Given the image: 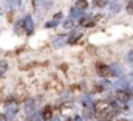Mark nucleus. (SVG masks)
<instances>
[{"label":"nucleus","mask_w":133,"mask_h":121,"mask_svg":"<svg viewBox=\"0 0 133 121\" xmlns=\"http://www.w3.org/2000/svg\"><path fill=\"white\" fill-rule=\"evenodd\" d=\"M66 44H68V34H57L56 39L53 40L54 48H64Z\"/></svg>","instance_id":"obj_10"},{"label":"nucleus","mask_w":133,"mask_h":121,"mask_svg":"<svg viewBox=\"0 0 133 121\" xmlns=\"http://www.w3.org/2000/svg\"><path fill=\"white\" fill-rule=\"evenodd\" d=\"M118 115L113 102L110 99H98L95 101V118L98 121H113Z\"/></svg>","instance_id":"obj_1"},{"label":"nucleus","mask_w":133,"mask_h":121,"mask_svg":"<svg viewBox=\"0 0 133 121\" xmlns=\"http://www.w3.org/2000/svg\"><path fill=\"white\" fill-rule=\"evenodd\" d=\"M23 28H25V34H26V36H31V34H33L34 20H33V17H31L30 14H26L25 19H23Z\"/></svg>","instance_id":"obj_9"},{"label":"nucleus","mask_w":133,"mask_h":121,"mask_svg":"<svg viewBox=\"0 0 133 121\" xmlns=\"http://www.w3.org/2000/svg\"><path fill=\"white\" fill-rule=\"evenodd\" d=\"M36 107H37V99L36 98H28L25 101V113L28 117H31L36 113Z\"/></svg>","instance_id":"obj_7"},{"label":"nucleus","mask_w":133,"mask_h":121,"mask_svg":"<svg viewBox=\"0 0 133 121\" xmlns=\"http://www.w3.org/2000/svg\"><path fill=\"white\" fill-rule=\"evenodd\" d=\"M14 31L17 34H23L25 33V28H23V20H17L16 25H14Z\"/></svg>","instance_id":"obj_20"},{"label":"nucleus","mask_w":133,"mask_h":121,"mask_svg":"<svg viewBox=\"0 0 133 121\" xmlns=\"http://www.w3.org/2000/svg\"><path fill=\"white\" fill-rule=\"evenodd\" d=\"M129 107H130V109H132V110H133V99H132V101H130V102H129Z\"/></svg>","instance_id":"obj_29"},{"label":"nucleus","mask_w":133,"mask_h":121,"mask_svg":"<svg viewBox=\"0 0 133 121\" xmlns=\"http://www.w3.org/2000/svg\"><path fill=\"white\" fill-rule=\"evenodd\" d=\"M113 121H129L127 118H116V120H113Z\"/></svg>","instance_id":"obj_28"},{"label":"nucleus","mask_w":133,"mask_h":121,"mask_svg":"<svg viewBox=\"0 0 133 121\" xmlns=\"http://www.w3.org/2000/svg\"><path fill=\"white\" fill-rule=\"evenodd\" d=\"M54 5V0H33V6L37 11L39 17H42L45 13H48Z\"/></svg>","instance_id":"obj_2"},{"label":"nucleus","mask_w":133,"mask_h":121,"mask_svg":"<svg viewBox=\"0 0 133 121\" xmlns=\"http://www.w3.org/2000/svg\"><path fill=\"white\" fill-rule=\"evenodd\" d=\"M130 79H132V81H133V71H132V73H130Z\"/></svg>","instance_id":"obj_30"},{"label":"nucleus","mask_w":133,"mask_h":121,"mask_svg":"<svg viewBox=\"0 0 133 121\" xmlns=\"http://www.w3.org/2000/svg\"><path fill=\"white\" fill-rule=\"evenodd\" d=\"M125 60H127V64L133 68V50H130V51L125 55Z\"/></svg>","instance_id":"obj_24"},{"label":"nucleus","mask_w":133,"mask_h":121,"mask_svg":"<svg viewBox=\"0 0 133 121\" xmlns=\"http://www.w3.org/2000/svg\"><path fill=\"white\" fill-rule=\"evenodd\" d=\"M62 17H64V14H62V11H61V13H56L53 19H54V20H62Z\"/></svg>","instance_id":"obj_26"},{"label":"nucleus","mask_w":133,"mask_h":121,"mask_svg":"<svg viewBox=\"0 0 133 121\" xmlns=\"http://www.w3.org/2000/svg\"><path fill=\"white\" fill-rule=\"evenodd\" d=\"M81 37H82V33H81V31L73 30L70 34H68V44H70V45H73V44H76Z\"/></svg>","instance_id":"obj_15"},{"label":"nucleus","mask_w":133,"mask_h":121,"mask_svg":"<svg viewBox=\"0 0 133 121\" xmlns=\"http://www.w3.org/2000/svg\"><path fill=\"white\" fill-rule=\"evenodd\" d=\"M93 5L96 8H104V6L108 5V0H93Z\"/></svg>","instance_id":"obj_22"},{"label":"nucleus","mask_w":133,"mask_h":121,"mask_svg":"<svg viewBox=\"0 0 133 121\" xmlns=\"http://www.w3.org/2000/svg\"><path fill=\"white\" fill-rule=\"evenodd\" d=\"M115 98H118L119 101L129 104L130 101L133 99V92H129V90H121V89H116L115 92Z\"/></svg>","instance_id":"obj_4"},{"label":"nucleus","mask_w":133,"mask_h":121,"mask_svg":"<svg viewBox=\"0 0 133 121\" xmlns=\"http://www.w3.org/2000/svg\"><path fill=\"white\" fill-rule=\"evenodd\" d=\"M82 120H84V118L79 117V115H74V117H73V121H82Z\"/></svg>","instance_id":"obj_27"},{"label":"nucleus","mask_w":133,"mask_h":121,"mask_svg":"<svg viewBox=\"0 0 133 121\" xmlns=\"http://www.w3.org/2000/svg\"><path fill=\"white\" fill-rule=\"evenodd\" d=\"M96 71H98V75H99L102 79H107V78L111 76L110 65H107V64H104V62H98V64H96Z\"/></svg>","instance_id":"obj_5"},{"label":"nucleus","mask_w":133,"mask_h":121,"mask_svg":"<svg viewBox=\"0 0 133 121\" xmlns=\"http://www.w3.org/2000/svg\"><path fill=\"white\" fill-rule=\"evenodd\" d=\"M84 14H85L84 11H79V9H77V8H74V6L70 9V17H71V19H74V20H76V19H81Z\"/></svg>","instance_id":"obj_16"},{"label":"nucleus","mask_w":133,"mask_h":121,"mask_svg":"<svg viewBox=\"0 0 133 121\" xmlns=\"http://www.w3.org/2000/svg\"><path fill=\"white\" fill-rule=\"evenodd\" d=\"M116 89H121V90H129V92H133V87L132 84L127 81V78L124 76V78H118L116 81H115V84H113Z\"/></svg>","instance_id":"obj_8"},{"label":"nucleus","mask_w":133,"mask_h":121,"mask_svg":"<svg viewBox=\"0 0 133 121\" xmlns=\"http://www.w3.org/2000/svg\"><path fill=\"white\" fill-rule=\"evenodd\" d=\"M82 118L85 121H90L91 118H95V106H88V107H84V112H82Z\"/></svg>","instance_id":"obj_14"},{"label":"nucleus","mask_w":133,"mask_h":121,"mask_svg":"<svg viewBox=\"0 0 133 121\" xmlns=\"http://www.w3.org/2000/svg\"><path fill=\"white\" fill-rule=\"evenodd\" d=\"M74 22H76V20H74V19H71V17L68 16V19L64 22V28H65V30H74V27H76V23H74Z\"/></svg>","instance_id":"obj_19"},{"label":"nucleus","mask_w":133,"mask_h":121,"mask_svg":"<svg viewBox=\"0 0 133 121\" xmlns=\"http://www.w3.org/2000/svg\"><path fill=\"white\" fill-rule=\"evenodd\" d=\"M108 11L111 16L118 14L121 11V0H108Z\"/></svg>","instance_id":"obj_12"},{"label":"nucleus","mask_w":133,"mask_h":121,"mask_svg":"<svg viewBox=\"0 0 133 121\" xmlns=\"http://www.w3.org/2000/svg\"><path fill=\"white\" fill-rule=\"evenodd\" d=\"M6 70H8V62H6V60H3V59H0V78H2V76H5Z\"/></svg>","instance_id":"obj_21"},{"label":"nucleus","mask_w":133,"mask_h":121,"mask_svg":"<svg viewBox=\"0 0 133 121\" xmlns=\"http://www.w3.org/2000/svg\"><path fill=\"white\" fill-rule=\"evenodd\" d=\"M74 8H77L79 11H87V8H88V2L87 0H77L76 3H74Z\"/></svg>","instance_id":"obj_17"},{"label":"nucleus","mask_w":133,"mask_h":121,"mask_svg":"<svg viewBox=\"0 0 133 121\" xmlns=\"http://www.w3.org/2000/svg\"><path fill=\"white\" fill-rule=\"evenodd\" d=\"M0 13H2V8H0Z\"/></svg>","instance_id":"obj_31"},{"label":"nucleus","mask_w":133,"mask_h":121,"mask_svg":"<svg viewBox=\"0 0 133 121\" xmlns=\"http://www.w3.org/2000/svg\"><path fill=\"white\" fill-rule=\"evenodd\" d=\"M96 121H98V120H96Z\"/></svg>","instance_id":"obj_33"},{"label":"nucleus","mask_w":133,"mask_h":121,"mask_svg":"<svg viewBox=\"0 0 133 121\" xmlns=\"http://www.w3.org/2000/svg\"><path fill=\"white\" fill-rule=\"evenodd\" d=\"M5 3H6V6L9 9H16V8H19L22 5V0H5Z\"/></svg>","instance_id":"obj_18"},{"label":"nucleus","mask_w":133,"mask_h":121,"mask_svg":"<svg viewBox=\"0 0 133 121\" xmlns=\"http://www.w3.org/2000/svg\"><path fill=\"white\" fill-rule=\"evenodd\" d=\"M110 70H111V76H116V78H124V76H125V75H124V68H122V65L118 64V62L110 64Z\"/></svg>","instance_id":"obj_11"},{"label":"nucleus","mask_w":133,"mask_h":121,"mask_svg":"<svg viewBox=\"0 0 133 121\" xmlns=\"http://www.w3.org/2000/svg\"><path fill=\"white\" fill-rule=\"evenodd\" d=\"M79 25L82 28H91V27L96 25V17L95 16H90V14H84L79 19Z\"/></svg>","instance_id":"obj_6"},{"label":"nucleus","mask_w":133,"mask_h":121,"mask_svg":"<svg viewBox=\"0 0 133 121\" xmlns=\"http://www.w3.org/2000/svg\"><path fill=\"white\" fill-rule=\"evenodd\" d=\"M17 112H19V104H17V101L16 99H8L6 101V104H5V117H6V120H12L16 115H17Z\"/></svg>","instance_id":"obj_3"},{"label":"nucleus","mask_w":133,"mask_h":121,"mask_svg":"<svg viewBox=\"0 0 133 121\" xmlns=\"http://www.w3.org/2000/svg\"><path fill=\"white\" fill-rule=\"evenodd\" d=\"M125 11H127V14H130V16H133V0H129V2H127Z\"/></svg>","instance_id":"obj_25"},{"label":"nucleus","mask_w":133,"mask_h":121,"mask_svg":"<svg viewBox=\"0 0 133 121\" xmlns=\"http://www.w3.org/2000/svg\"><path fill=\"white\" fill-rule=\"evenodd\" d=\"M59 23H61L59 20H54V19H53V20H48V22H46V23H45L43 27H45V28H56V27H57Z\"/></svg>","instance_id":"obj_23"},{"label":"nucleus","mask_w":133,"mask_h":121,"mask_svg":"<svg viewBox=\"0 0 133 121\" xmlns=\"http://www.w3.org/2000/svg\"><path fill=\"white\" fill-rule=\"evenodd\" d=\"M57 121H61V120H59V118H57Z\"/></svg>","instance_id":"obj_32"},{"label":"nucleus","mask_w":133,"mask_h":121,"mask_svg":"<svg viewBox=\"0 0 133 121\" xmlns=\"http://www.w3.org/2000/svg\"><path fill=\"white\" fill-rule=\"evenodd\" d=\"M40 117L43 121H50L53 118V107L51 106H45L42 110H40Z\"/></svg>","instance_id":"obj_13"}]
</instances>
